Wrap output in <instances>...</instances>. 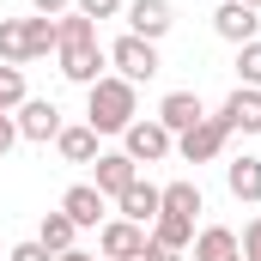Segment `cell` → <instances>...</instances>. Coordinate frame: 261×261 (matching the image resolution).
Returning <instances> with one entry per match:
<instances>
[{
	"instance_id": "10",
	"label": "cell",
	"mask_w": 261,
	"mask_h": 261,
	"mask_svg": "<svg viewBox=\"0 0 261 261\" xmlns=\"http://www.w3.org/2000/svg\"><path fill=\"white\" fill-rule=\"evenodd\" d=\"M152 122L170 134V140H176V134H189V128H195V122H206V103H200L195 91H170V97L158 103V116H152Z\"/></svg>"
},
{
	"instance_id": "14",
	"label": "cell",
	"mask_w": 261,
	"mask_h": 261,
	"mask_svg": "<svg viewBox=\"0 0 261 261\" xmlns=\"http://www.w3.org/2000/svg\"><path fill=\"white\" fill-rule=\"evenodd\" d=\"M61 213L79 225V231H97V225H103V195H97L91 182H73V189L61 195Z\"/></svg>"
},
{
	"instance_id": "12",
	"label": "cell",
	"mask_w": 261,
	"mask_h": 261,
	"mask_svg": "<svg viewBox=\"0 0 261 261\" xmlns=\"http://www.w3.org/2000/svg\"><path fill=\"white\" fill-rule=\"evenodd\" d=\"M158 200H164V189H158V182L134 176L128 189L116 195V206H122V219H134V225H146V231H152V219H158Z\"/></svg>"
},
{
	"instance_id": "24",
	"label": "cell",
	"mask_w": 261,
	"mask_h": 261,
	"mask_svg": "<svg viewBox=\"0 0 261 261\" xmlns=\"http://www.w3.org/2000/svg\"><path fill=\"white\" fill-rule=\"evenodd\" d=\"M122 6H128V0H73V12H85L91 24H97V18H116Z\"/></svg>"
},
{
	"instance_id": "18",
	"label": "cell",
	"mask_w": 261,
	"mask_h": 261,
	"mask_svg": "<svg viewBox=\"0 0 261 261\" xmlns=\"http://www.w3.org/2000/svg\"><path fill=\"white\" fill-rule=\"evenodd\" d=\"M158 213H164V219H189V225H195V219H200V189L189 182V176H182V182H164Z\"/></svg>"
},
{
	"instance_id": "32",
	"label": "cell",
	"mask_w": 261,
	"mask_h": 261,
	"mask_svg": "<svg viewBox=\"0 0 261 261\" xmlns=\"http://www.w3.org/2000/svg\"><path fill=\"white\" fill-rule=\"evenodd\" d=\"M225 261H243V249H237V255H225Z\"/></svg>"
},
{
	"instance_id": "30",
	"label": "cell",
	"mask_w": 261,
	"mask_h": 261,
	"mask_svg": "<svg viewBox=\"0 0 261 261\" xmlns=\"http://www.w3.org/2000/svg\"><path fill=\"white\" fill-rule=\"evenodd\" d=\"M55 261H97V255H85V249H67V255H55Z\"/></svg>"
},
{
	"instance_id": "29",
	"label": "cell",
	"mask_w": 261,
	"mask_h": 261,
	"mask_svg": "<svg viewBox=\"0 0 261 261\" xmlns=\"http://www.w3.org/2000/svg\"><path fill=\"white\" fill-rule=\"evenodd\" d=\"M12 146H18V122H12V116H0V158H6Z\"/></svg>"
},
{
	"instance_id": "7",
	"label": "cell",
	"mask_w": 261,
	"mask_h": 261,
	"mask_svg": "<svg viewBox=\"0 0 261 261\" xmlns=\"http://www.w3.org/2000/svg\"><path fill=\"white\" fill-rule=\"evenodd\" d=\"M55 61H61V79H67V85H97L103 67H110V55H103L97 43H61Z\"/></svg>"
},
{
	"instance_id": "21",
	"label": "cell",
	"mask_w": 261,
	"mask_h": 261,
	"mask_svg": "<svg viewBox=\"0 0 261 261\" xmlns=\"http://www.w3.org/2000/svg\"><path fill=\"white\" fill-rule=\"evenodd\" d=\"M61 43H97V24L85 18V12H61L55 18V49Z\"/></svg>"
},
{
	"instance_id": "19",
	"label": "cell",
	"mask_w": 261,
	"mask_h": 261,
	"mask_svg": "<svg viewBox=\"0 0 261 261\" xmlns=\"http://www.w3.org/2000/svg\"><path fill=\"white\" fill-rule=\"evenodd\" d=\"M225 189L237 200H261V158H249V152L231 158V164H225Z\"/></svg>"
},
{
	"instance_id": "2",
	"label": "cell",
	"mask_w": 261,
	"mask_h": 261,
	"mask_svg": "<svg viewBox=\"0 0 261 261\" xmlns=\"http://www.w3.org/2000/svg\"><path fill=\"white\" fill-rule=\"evenodd\" d=\"M103 55H110V67H116L128 85H140V79H158V73H164V61H158V43H146V37H116Z\"/></svg>"
},
{
	"instance_id": "27",
	"label": "cell",
	"mask_w": 261,
	"mask_h": 261,
	"mask_svg": "<svg viewBox=\"0 0 261 261\" xmlns=\"http://www.w3.org/2000/svg\"><path fill=\"white\" fill-rule=\"evenodd\" d=\"M6 261H55V255H49V249H43V243L31 237V243H18V249H12V255H6Z\"/></svg>"
},
{
	"instance_id": "3",
	"label": "cell",
	"mask_w": 261,
	"mask_h": 261,
	"mask_svg": "<svg viewBox=\"0 0 261 261\" xmlns=\"http://www.w3.org/2000/svg\"><path fill=\"white\" fill-rule=\"evenodd\" d=\"M122 152H128L134 164H164V158L176 152V140L158 128V122H140V116H134L128 128H122Z\"/></svg>"
},
{
	"instance_id": "23",
	"label": "cell",
	"mask_w": 261,
	"mask_h": 261,
	"mask_svg": "<svg viewBox=\"0 0 261 261\" xmlns=\"http://www.w3.org/2000/svg\"><path fill=\"white\" fill-rule=\"evenodd\" d=\"M237 85H249V91H261V37L237 49Z\"/></svg>"
},
{
	"instance_id": "11",
	"label": "cell",
	"mask_w": 261,
	"mask_h": 261,
	"mask_svg": "<svg viewBox=\"0 0 261 261\" xmlns=\"http://www.w3.org/2000/svg\"><path fill=\"white\" fill-rule=\"evenodd\" d=\"M219 122H225L231 134H261V91L237 85V91L219 103Z\"/></svg>"
},
{
	"instance_id": "13",
	"label": "cell",
	"mask_w": 261,
	"mask_h": 261,
	"mask_svg": "<svg viewBox=\"0 0 261 261\" xmlns=\"http://www.w3.org/2000/svg\"><path fill=\"white\" fill-rule=\"evenodd\" d=\"M134 176H140V164H134L128 152H97V182H91V189H97L103 200H116Z\"/></svg>"
},
{
	"instance_id": "8",
	"label": "cell",
	"mask_w": 261,
	"mask_h": 261,
	"mask_svg": "<svg viewBox=\"0 0 261 261\" xmlns=\"http://www.w3.org/2000/svg\"><path fill=\"white\" fill-rule=\"evenodd\" d=\"M122 12H128V37H146V43L170 37V24H176V6L170 0H128Z\"/></svg>"
},
{
	"instance_id": "16",
	"label": "cell",
	"mask_w": 261,
	"mask_h": 261,
	"mask_svg": "<svg viewBox=\"0 0 261 261\" xmlns=\"http://www.w3.org/2000/svg\"><path fill=\"white\" fill-rule=\"evenodd\" d=\"M37 243H43L49 255H67V249H79V225H73L61 206H55V213H43V231H37Z\"/></svg>"
},
{
	"instance_id": "25",
	"label": "cell",
	"mask_w": 261,
	"mask_h": 261,
	"mask_svg": "<svg viewBox=\"0 0 261 261\" xmlns=\"http://www.w3.org/2000/svg\"><path fill=\"white\" fill-rule=\"evenodd\" d=\"M237 249H243V261H261V213L243 225V237H237Z\"/></svg>"
},
{
	"instance_id": "31",
	"label": "cell",
	"mask_w": 261,
	"mask_h": 261,
	"mask_svg": "<svg viewBox=\"0 0 261 261\" xmlns=\"http://www.w3.org/2000/svg\"><path fill=\"white\" fill-rule=\"evenodd\" d=\"M243 6H255V12H261V0H243Z\"/></svg>"
},
{
	"instance_id": "17",
	"label": "cell",
	"mask_w": 261,
	"mask_h": 261,
	"mask_svg": "<svg viewBox=\"0 0 261 261\" xmlns=\"http://www.w3.org/2000/svg\"><path fill=\"white\" fill-rule=\"evenodd\" d=\"M189 249H195V261H225V255H237V231L231 225H200Z\"/></svg>"
},
{
	"instance_id": "28",
	"label": "cell",
	"mask_w": 261,
	"mask_h": 261,
	"mask_svg": "<svg viewBox=\"0 0 261 261\" xmlns=\"http://www.w3.org/2000/svg\"><path fill=\"white\" fill-rule=\"evenodd\" d=\"M31 12H43V18H61V12H73V0H31Z\"/></svg>"
},
{
	"instance_id": "9",
	"label": "cell",
	"mask_w": 261,
	"mask_h": 261,
	"mask_svg": "<svg viewBox=\"0 0 261 261\" xmlns=\"http://www.w3.org/2000/svg\"><path fill=\"white\" fill-rule=\"evenodd\" d=\"M213 31H219L225 43L243 49V43H255V37H261V12H255V6H243V0H225V6L213 12Z\"/></svg>"
},
{
	"instance_id": "1",
	"label": "cell",
	"mask_w": 261,
	"mask_h": 261,
	"mask_svg": "<svg viewBox=\"0 0 261 261\" xmlns=\"http://www.w3.org/2000/svg\"><path fill=\"white\" fill-rule=\"evenodd\" d=\"M140 116V85H128L122 73H103L97 85H85V122L97 134H122Z\"/></svg>"
},
{
	"instance_id": "26",
	"label": "cell",
	"mask_w": 261,
	"mask_h": 261,
	"mask_svg": "<svg viewBox=\"0 0 261 261\" xmlns=\"http://www.w3.org/2000/svg\"><path fill=\"white\" fill-rule=\"evenodd\" d=\"M140 261H182V249H170V243H158V237L146 231V249H140Z\"/></svg>"
},
{
	"instance_id": "20",
	"label": "cell",
	"mask_w": 261,
	"mask_h": 261,
	"mask_svg": "<svg viewBox=\"0 0 261 261\" xmlns=\"http://www.w3.org/2000/svg\"><path fill=\"white\" fill-rule=\"evenodd\" d=\"M0 61L6 67H24V18H0Z\"/></svg>"
},
{
	"instance_id": "5",
	"label": "cell",
	"mask_w": 261,
	"mask_h": 261,
	"mask_svg": "<svg viewBox=\"0 0 261 261\" xmlns=\"http://www.w3.org/2000/svg\"><path fill=\"white\" fill-rule=\"evenodd\" d=\"M12 122H18V140H31V146H49V140L67 128L61 110H55L49 97H24V103L12 110Z\"/></svg>"
},
{
	"instance_id": "6",
	"label": "cell",
	"mask_w": 261,
	"mask_h": 261,
	"mask_svg": "<svg viewBox=\"0 0 261 261\" xmlns=\"http://www.w3.org/2000/svg\"><path fill=\"white\" fill-rule=\"evenodd\" d=\"M146 249V225H134V219H103L97 225V255L103 261H140Z\"/></svg>"
},
{
	"instance_id": "15",
	"label": "cell",
	"mask_w": 261,
	"mask_h": 261,
	"mask_svg": "<svg viewBox=\"0 0 261 261\" xmlns=\"http://www.w3.org/2000/svg\"><path fill=\"white\" fill-rule=\"evenodd\" d=\"M55 152H61L67 164H97V128H91V122L61 128V134H55Z\"/></svg>"
},
{
	"instance_id": "22",
	"label": "cell",
	"mask_w": 261,
	"mask_h": 261,
	"mask_svg": "<svg viewBox=\"0 0 261 261\" xmlns=\"http://www.w3.org/2000/svg\"><path fill=\"white\" fill-rule=\"evenodd\" d=\"M24 97H31V91H24V67H6V61H0V116H12Z\"/></svg>"
},
{
	"instance_id": "4",
	"label": "cell",
	"mask_w": 261,
	"mask_h": 261,
	"mask_svg": "<svg viewBox=\"0 0 261 261\" xmlns=\"http://www.w3.org/2000/svg\"><path fill=\"white\" fill-rule=\"evenodd\" d=\"M225 146H231V128H225L219 116H206V122H195L189 134H176V152H182L189 164H213V158H225Z\"/></svg>"
}]
</instances>
